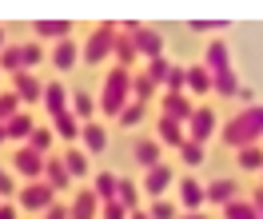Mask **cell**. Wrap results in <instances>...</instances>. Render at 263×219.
<instances>
[{
    "mask_svg": "<svg viewBox=\"0 0 263 219\" xmlns=\"http://www.w3.org/2000/svg\"><path fill=\"white\" fill-rule=\"evenodd\" d=\"M235 200H239V184H235V180L219 175V180H212V184H208V203H215L219 211H223L228 203H235Z\"/></svg>",
    "mask_w": 263,
    "mask_h": 219,
    "instance_id": "cell-12",
    "label": "cell"
},
{
    "mask_svg": "<svg viewBox=\"0 0 263 219\" xmlns=\"http://www.w3.org/2000/svg\"><path fill=\"white\" fill-rule=\"evenodd\" d=\"M100 207H104L100 195L92 191V187H84L80 195L72 200V219H100Z\"/></svg>",
    "mask_w": 263,
    "mask_h": 219,
    "instance_id": "cell-18",
    "label": "cell"
},
{
    "mask_svg": "<svg viewBox=\"0 0 263 219\" xmlns=\"http://www.w3.org/2000/svg\"><path fill=\"white\" fill-rule=\"evenodd\" d=\"M68 32H72V24L68 20H36V36L40 40H68Z\"/></svg>",
    "mask_w": 263,
    "mask_h": 219,
    "instance_id": "cell-27",
    "label": "cell"
},
{
    "mask_svg": "<svg viewBox=\"0 0 263 219\" xmlns=\"http://www.w3.org/2000/svg\"><path fill=\"white\" fill-rule=\"evenodd\" d=\"M44 160H48V155L32 152V148L24 144L20 152H12V168H16L24 180H44Z\"/></svg>",
    "mask_w": 263,
    "mask_h": 219,
    "instance_id": "cell-7",
    "label": "cell"
},
{
    "mask_svg": "<svg viewBox=\"0 0 263 219\" xmlns=\"http://www.w3.org/2000/svg\"><path fill=\"white\" fill-rule=\"evenodd\" d=\"M48 60H52V68H56V72H68V68H76V60H80V48H76L72 40H60V44L52 48Z\"/></svg>",
    "mask_w": 263,
    "mask_h": 219,
    "instance_id": "cell-22",
    "label": "cell"
},
{
    "mask_svg": "<svg viewBox=\"0 0 263 219\" xmlns=\"http://www.w3.org/2000/svg\"><path fill=\"white\" fill-rule=\"evenodd\" d=\"M44 184L56 187V191H64V187L72 184V171H68L64 155H48V160H44Z\"/></svg>",
    "mask_w": 263,
    "mask_h": 219,
    "instance_id": "cell-16",
    "label": "cell"
},
{
    "mask_svg": "<svg viewBox=\"0 0 263 219\" xmlns=\"http://www.w3.org/2000/svg\"><path fill=\"white\" fill-rule=\"evenodd\" d=\"M215 92H219V96H239V92H243L239 76H235V68H231V72H223V76H215Z\"/></svg>",
    "mask_w": 263,
    "mask_h": 219,
    "instance_id": "cell-34",
    "label": "cell"
},
{
    "mask_svg": "<svg viewBox=\"0 0 263 219\" xmlns=\"http://www.w3.org/2000/svg\"><path fill=\"white\" fill-rule=\"evenodd\" d=\"M259 175H263V171H259Z\"/></svg>",
    "mask_w": 263,
    "mask_h": 219,
    "instance_id": "cell-53",
    "label": "cell"
},
{
    "mask_svg": "<svg viewBox=\"0 0 263 219\" xmlns=\"http://www.w3.org/2000/svg\"><path fill=\"white\" fill-rule=\"evenodd\" d=\"M44 108H48V116H60V112H68L72 108V92H68L64 84H44Z\"/></svg>",
    "mask_w": 263,
    "mask_h": 219,
    "instance_id": "cell-17",
    "label": "cell"
},
{
    "mask_svg": "<svg viewBox=\"0 0 263 219\" xmlns=\"http://www.w3.org/2000/svg\"><path fill=\"white\" fill-rule=\"evenodd\" d=\"M187 28L192 32H219V28H228V20H192Z\"/></svg>",
    "mask_w": 263,
    "mask_h": 219,
    "instance_id": "cell-43",
    "label": "cell"
},
{
    "mask_svg": "<svg viewBox=\"0 0 263 219\" xmlns=\"http://www.w3.org/2000/svg\"><path fill=\"white\" fill-rule=\"evenodd\" d=\"M156 80H152L148 72H140V76H132V100H140V104H148L152 96H156Z\"/></svg>",
    "mask_w": 263,
    "mask_h": 219,
    "instance_id": "cell-28",
    "label": "cell"
},
{
    "mask_svg": "<svg viewBox=\"0 0 263 219\" xmlns=\"http://www.w3.org/2000/svg\"><path fill=\"white\" fill-rule=\"evenodd\" d=\"M148 215H152V219H180V215H176V207H172L167 200H152Z\"/></svg>",
    "mask_w": 263,
    "mask_h": 219,
    "instance_id": "cell-42",
    "label": "cell"
},
{
    "mask_svg": "<svg viewBox=\"0 0 263 219\" xmlns=\"http://www.w3.org/2000/svg\"><path fill=\"white\" fill-rule=\"evenodd\" d=\"M0 219H20V211H16V207H8V203H4V207H0Z\"/></svg>",
    "mask_w": 263,
    "mask_h": 219,
    "instance_id": "cell-47",
    "label": "cell"
},
{
    "mask_svg": "<svg viewBox=\"0 0 263 219\" xmlns=\"http://www.w3.org/2000/svg\"><path fill=\"white\" fill-rule=\"evenodd\" d=\"M40 60H48L44 56V48L36 44V40H28V44H8V48L0 52V72H32Z\"/></svg>",
    "mask_w": 263,
    "mask_h": 219,
    "instance_id": "cell-3",
    "label": "cell"
},
{
    "mask_svg": "<svg viewBox=\"0 0 263 219\" xmlns=\"http://www.w3.org/2000/svg\"><path fill=\"white\" fill-rule=\"evenodd\" d=\"M251 203H255V211H259V219H263V184L251 191Z\"/></svg>",
    "mask_w": 263,
    "mask_h": 219,
    "instance_id": "cell-46",
    "label": "cell"
},
{
    "mask_svg": "<svg viewBox=\"0 0 263 219\" xmlns=\"http://www.w3.org/2000/svg\"><path fill=\"white\" fill-rule=\"evenodd\" d=\"M160 108H164V116L180 120V124H187V120L196 116V104L187 100V92H180V96H172V92H164V96H160Z\"/></svg>",
    "mask_w": 263,
    "mask_h": 219,
    "instance_id": "cell-13",
    "label": "cell"
},
{
    "mask_svg": "<svg viewBox=\"0 0 263 219\" xmlns=\"http://www.w3.org/2000/svg\"><path fill=\"white\" fill-rule=\"evenodd\" d=\"M12 191H16V180H12L8 171L0 168V195H12Z\"/></svg>",
    "mask_w": 263,
    "mask_h": 219,
    "instance_id": "cell-45",
    "label": "cell"
},
{
    "mask_svg": "<svg viewBox=\"0 0 263 219\" xmlns=\"http://www.w3.org/2000/svg\"><path fill=\"white\" fill-rule=\"evenodd\" d=\"M92 191L100 195V203H112L120 195V175L116 171H100L96 180H92Z\"/></svg>",
    "mask_w": 263,
    "mask_h": 219,
    "instance_id": "cell-24",
    "label": "cell"
},
{
    "mask_svg": "<svg viewBox=\"0 0 263 219\" xmlns=\"http://www.w3.org/2000/svg\"><path fill=\"white\" fill-rule=\"evenodd\" d=\"M180 203H183V211H199V207L208 203V184L183 175V180H180Z\"/></svg>",
    "mask_w": 263,
    "mask_h": 219,
    "instance_id": "cell-15",
    "label": "cell"
},
{
    "mask_svg": "<svg viewBox=\"0 0 263 219\" xmlns=\"http://www.w3.org/2000/svg\"><path fill=\"white\" fill-rule=\"evenodd\" d=\"M132 219H152L148 211H132Z\"/></svg>",
    "mask_w": 263,
    "mask_h": 219,
    "instance_id": "cell-49",
    "label": "cell"
},
{
    "mask_svg": "<svg viewBox=\"0 0 263 219\" xmlns=\"http://www.w3.org/2000/svg\"><path fill=\"white\" fill-rule=\"evenodd\" d=\"M167 72H172V60H167V56H160V60H148V76H152L160 88L167 84Z\"/></svg>",
    "mask_w": 263,
    "mask_h": 219,
    "instance_id": "cell-39",
    "label": "cell"
},
{
    "mask_svg": "<svg viewBox=\"0 0 263 219\" xmlns=\"http://www.w3.org/2000/svg\"><path fill=\"white\" fill-rule=\"evenodd\" d=\"M219 140H223L228 148H235V152H243L251 144H263V104H251V108H243L235 120H228L223 132H219Z\"/></svg>",
    "mask_w": 263,
    "mask_h": 219,
    "instance_id": "cell-1",
    "label": "cell"
},
{
    "mask_svg": "<svg viewBox=\"0 0 263 219\" xmlns=\"http://www.w3.org/2000/svg\"><path fill=\"white\" fill-rule=\"evenodd\" d=\"M203 155H208V152H203V144H192V140L180 148V160L187 164V168H199V164H203Z\"/></svg>",
    "mask_w": 263,
    "mask_h": 219,
    "instance_id": "cell-38",
    "label": "cell"
},
{
    "mask_svg": "<svg viewBox=\"0 0 263 219\" xmlns=\"http://www.w3.org/2000/svg\"><path fill=\"white\" fill-rule=\"evenodd\" d=\"M132 155H136V164L144 171H152V168H160L164 160H160V140H140L136 148H132Z\"/></svg>",
    "mask_w": 263,
    "mask_h": 219,
    "instance_id": "cell-20",
    "label": "cell"
},
{
    "mask_svg": "<svg viewBox=\"0 0 263 219\" xmlns=\"http://www.w3.org/2000/svg\"><path fill=\"white\" fill-rule=\"evenodd\" d=\"M120 32H128L136 40V52L144 56V60H160L164 56V36L156 32V28H144V24H124Z\"/></svg>",
    "mask_w": 263,
    "mask_h": 219,
    "instance_id": "cell-5",
    "label": "cell"
},
{
    "mask_svg": "<svg viewBox=\"0 0 263 219\" xmlns=\"http://www.w3.org/2000/svg\"><path fill=\"white\" fill-rule=\"evenodd\" d=\"M52 200H56V187H48L44 180L20 187V207H24V211H48Z\"/></svg>",
    "mask_w": 263,
    "mask_h": 219,
    "instance_id": "cell-6",
    "label": "cell"
},
{
    "mask_svg": "<svg viewBox=\"0 0 263 219\" xmlns=\"http://www.w3.org/2000/svg\"><path fill=\"white\" fill-rule=\"evenodd\" d=\"M164 92H172V96H180V92H187V68L172 64V72H167V84Z\"/></svg>",
    "mask_w": 263,
    "mask_h": 219,
    "instance_id": "cell-36",
    "label": "cell"
},
{
    "mask_svg": "<svg viewBox=\"0 0 263 219\" xmlns=\"http://www.w3.org/2000/svg\"><path fill=\"white\" fill-rule=\"evenodd\" d=\"M144 116H148V104H140V100H132L124 112H120V124L124 128H136V124H144Z\"/></svg>",
    "mask_w": 263,
    "mask_h": 219,
    "instance_id": "cell-35",
    "label": "cell"
},
{
    "mask_svg": "<svg viewBox=\"0 0 263 219\" xmlns=\"http://www.w3.org/2000/svg\"><path fill=\"white\" fill-rule=\"evenodd\" d=\"M223 219H259V211H255V203H251V200H243V195H239L235 203H228V207H223Z\"/></svg>",
    "mask_w": 263,
    "mask_h": 219,
    "instance_id": "cell-31",
    "label": "cell"
},
{
    "mask_svg": "<svg viewBox=\"0 0 263 219\" xmlns=\"http://www.w3.org/2000/svg\"><path fill=\"white\" fill-rule=\"evenodd\" d=\"M64 164H68V171H72V180H84L88 175V152H64Z\"/></svg>",
    "mask_w": 263,
    "mask_h": 219,
    "instance_id": "cell-33",
    "label": "cell"
},
{
    "mask_svg": "<svg viewBox=\"0 0 263 219\" xmlns=\"http://www.w3.org/2000/svg\"><path fill=\"white\" fill-rule=\"evenodd\" d=\"M203 68H208L212 76L231 72V48L223 44V40H212V44H208V52H203Z\"/></svg>",
    "mask_w": 263,
    "mask_h": 219,
    "instance_id": "cell-14",
    "label": "cell"
},
{
    "mask_svg": "<svg viewBox=\"0 0 263 219\" xmlns=\"http://www.w3.org/2000/svg\"><path fill=\"white\" fill-rule=\"evenodd\" d=\"M116 36H120V28H116V24H100L96 32L88 36V44L80 48V60H88V64L108 60V56L116 52Z\"/></svg>",
    "mask_w": 263,
    "mask_h": 219,
    "instance_id": "cell-4",
    "label": "cell"
},
{
    "mask_svg": "<svg viewBox=\"0 0 263 219\" xmlns=\"http://www.w3.org/2000/svg\"><path fill=\"white\" fill-rule=\"evenodd\" d=\"M187 92H196V96H208V92H215V76H212L203 64L187 68Z\"/></svg>",
    "mask_w": 263,
    "mask_h": 219,
    "instance_id": "cell-23",
    "label": "cell"
},
{
    "mask_svg": "<svg viewBox=\"0 0 263 219\" xmlns=\"http://www.w3.org/2000/svg\"><path fill=\"white\" fill-rule=\"evenodd\" d=\"M180 219H208V215H203V211H183Z\"/></svg>",
    "mask_w": 263,
    "mask_h": 219,
    "instance_id": "cell-48",
    "label": "cell"
},
{
    "mask_svg": "<svg viewBox=\"0 0 263 219\" xmlns=\"http://www.w3.org/2000/svg\"><path fill=\"white\" fill-rule=\"evenodd\" d=\"M4 140H8V128H4V124H0V144H4Z\"/></svg>",
    "mask_w": 263,
    "mask_h": 219,
    "instance_id": "cell-50",
    "label": "cell"
},
{
    "mask_svg": "<svg viewBox=\"0 0 263 219\" xmlns=\"http://www.w3.org/2000/svg\"><path fill=\"white\" fill-rule=\"evenodd\" d=\"M80 144H84V152H88V155H100L104 148H108V132H104V124H96V120L84 124V128H80Z\"/></svg>",
    "mask_w": 263,
    "mask_h": 219,
    "instance_id": "cell-19",
    "label": "cell"
},
{
    "mask_svg": "<svg viewBox=\"0 0 263 219\" xmlns=\"http://www.w3.org/2000/svg\"><path fill=\"white\" fill-rule=\"evenodd\" d=\"M140 191H144L140 184H132V180H120V195H116V200L124 203L128 211H140Z\"/></svg>",
    "mask_w": 263,
    "mask_h": 219,
    "instance_id": "cell-32",
    "label": "cell"
},
{
    "mask_svg": "<svg viewBox=\"0 0 263 219\" xmlns=\"http://www.w3.org/2000/svg\"><path fill=\"white\" fill-rule=\"evenodd\" d=\"M0 207H4V203H0Z\"/></svg>",
    "mask_w": 263,
    "mask_h": 219,
    "instance_id": "cell-52",
    "label": "cell"
},
{
    "mask_svg": "<svg viewBox=\"0 0 263 219\" xmlns=\"http://www.w3.org/2000/svg\"><path fill=\"white\" fill-rule=\"evenodd\" d=\"M80 120L72 116V108H68V112H60V116H52V132L60 135V140H80Z\"/></svg>",
    "mask_w": 263,
    "mask_h": 219,
    "instance_id": "cell-26",
    "label": "cell"
},
{
    "mask_svg": "<svg viewBox=\"0 0 263 219\" xmlns=\"http://www.w3.org/2000/svg\"><path fill=\"white\" fill-rule=\"evenodd\" d=\"M215 112L212 108H196V116L187 120V140H192V144H208V140H212L215 135Z\"/></svg>",
    "mask_w": 263,
    "mask_h": 219,
    "instance_id": "cell-8",
    "label": "cell"
},
{
    "mask_svg": "<svg viewBox=\"0 0 263 219\" xmlns=\"http://www.w3.org/2000/svg\"><path fill=\"white\" fill-rule=\"evenodd\" d=\"M28 148H32V152H40V155H48V152H52V128H36L32 140H28Z\"/></svg>",
    "mask_w": 263,
    "mask_h": 219,
    "instance_id": "cell-40",
    "label": "cell"
},
{
    "mask_svg": "<svg viewBox=\"0 0 263 219\" xmlns=\"http://www.w3.org/2000/svg\"><path fill=\"white\" fill-rule=\"evenodd\" d=\"M100 219H132V211L120 200H112V203H104V207H100Z\"/></svg>",
    "mask_w": 263,
    "mask_h": 219,
    "instance_id": "cell-41",
    "label": "cell"
},
{
    "mask_svg": "<svg viewBox=\"0 0 263 219\" xmlns=\"http://www.w3.org/2000/svg\"><path fill=\"white\" fill-rule=\"evenodd\" d=\"M112 56H116V68H132L136 60H140V52H136V40H132L128 32H120V36H116V52H112Z\"/></svg>",
    "mask_w": 263,
    "mask_h": 219,
    "instance_id": "cell-25",
    "label": "cell"
},
{
    "mask_svg": "<svg viewBox=\"0 0 263 219\" xmlns=\"http://www.w3.org/2000/svg\"><path fill=\"white\" fill-rule=\"evenodd\" d=\"M12 92L20 96L24 108H28V104H44V84L36 80L32 72H16V76H12Z\"/></svg>",
    "mask_w": 263,
    "mask_h": 219,
    "instance_id": "cell-10",
    "label": "cell"
},
{
    "mask_svg": "<svg viewBox=\"0 0 263 219\" xmlns=\"http://www.w3.org/2000/svg\"><path fill=\"white\" fill-rule=\"evenodd\" d=\"M235 164L243 171H263V144H251L243 152H235Z\"/></svg>",
    "mask_w": 263,
    "mask_h": 219,
    "instance_id": "cell-29",
    "label": "cell"
},
{
    "mask_svg": "<svg viewBox=\"0 0 263 219\" xmlns=\"http://www.w3.org/2000/svg\"><path fill=\"white\" fill-rule=\"evenodd\" d=\"M92 112H96V100L88 92H72V116L80 124H92Z\"/></svg>",
    "mask_w": 263,
    "mask_h": 219,
    "instance_id": "cell-30",
    "label": "cell"
},
{
    "mask_svg": "<svg viewBox=\"0 0 263 219\" xmlns=\"http://www.w3.org/2000/svg\"><path fill=\"white\" fill-rule=\"evenodd\" d=\"M4 48H8V44H4V28H0V52H4Z\"/></svg>",
    "mask_w": 263,
    "mask_h": 219,
    "instance_id": "cell-51",
    "label": "cell"
},
{
    "mask_svg": "<svg viewBox=\"0 0 263 219\" xmlns=\"http://www.w3.org/2000/svg\"><path fill=\"white\" fill-rule=\"evenodd\" d=\"M132 104V72L128 68H112L104 76V96H100V112L120 120V112Z\"/></svg>",
    "mask_w": 263,
    "mask_h": 219,
    "instance_id": "cell-2",
    "label": "cell"
},
{
    "mask_svg": "<svg viewBox=\"0 0 263 219\" xmlns=\"http://www.w3.org/2000/svg\"><path fill=\"white\" fill-rule=\"evenodd\" d=\"M12 116H20V96L16 92H0V124H8Z\"/></svg>",
    "mask_w": 263,
    "mask_h": 219,
    "instance_id": "cell-37",
    "label": "cell"
},
{
    "mask_svg": "<svg viewBox=\"0 0 263 219\" xmlns=\"http://www.w3.org/2000/svg\"><path fill=\"white\" fill-rule=\"evenodd\" d=\"M176 184V175H172V168L167 164H160V168H152V171H144V180H140V187L148 191L152 200H164V191Z\"/></svg>",
    "mask_w": 263,
    "mask_h": 219,
    "instance_id": "cell-11",
    "label": "cell"
},
{
    "mask_svg": "<svg viewBox=\"0 0 263 219\" xmlns=\"http://www.w3.org/2000/svg\"><path fill=\"white\" fill-rule=\"evenodd\" d=\"M4 128H8V140H12V144H20V148H24V144L32 140V132H36V124H32V116H28V112L12 116L8 124H4Z\"/></svg>",
    "mask_w": 263,
    "mask_h": 219,
    "instance_id": "cell-21",
    "label": "cell"
},
{
    "mask_svg": "<svg viewBox=\"0 0 263 219\" xmlns=\"http://www.w3.org/2000/svg\"><path fill=\"white\" fill-rule=\"evenodd\" d=\"M156 140L180 152L183 144H187V124H180V120H172V116H160L156 120Z\"/></svg>",
    "mask_w": 263,
    "mask_h": 219,
    "instance_id": "cell-9",
    "label": "cell"
},
{
    "mask_svg": "<svg viewBox=\"0 0 263 219\" xmlns=\"http://www.w3.org/2000/svg\"><path fill=\"white\" fill-rule=\"evenodd\" d=\"M44 219H72V207H60V203H52L48 211H44Z\"/></svg>",
    "mask_w": 263,
    "mask_h": 219,
    "instance_id": "cell-44",
    "label": "cell"
}]
</instances>
